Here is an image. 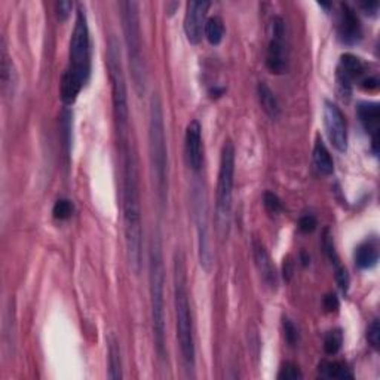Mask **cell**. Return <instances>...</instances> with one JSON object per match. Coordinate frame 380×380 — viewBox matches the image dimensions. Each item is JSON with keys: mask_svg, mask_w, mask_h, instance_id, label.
<instances>
[{"mask_svg": "<svg viewBox=\"0 0 380 380\" xmlns=\"http://www.w3.org/2000/svg\"><path fill=\"white\" fill-rule=\"evenodd\" d=\"M52 214L56 220H67L73 214V204L67 201V199H60V201L55 202Z\"/></svg>", "mask_w": 380, "mask_h": 380, "instance_id": "26", "label": "cell"}, {"mask_svg": "<svg viewBox=\"0 0 380 380\" xmlns=\"http://www.w3.org/2000/svg\"><path fill=\"white\" fill-rule=\"evenodd\" d=\"M187 164L195 173L201 171L204 162V146H202V128L198 120H192L186 128L184 137Z\"/></svg>", "mask_w": 380, "mask_h": 380, "instance_id": "14", "label": "cell"}, {"mask_svg": "<svg viewBox=\"0 0 380 380\" xmlns=\"http://www.w3.org/2000/svg\"><path fill=\"white\" fill-rule=\"evenodd\" d=\"M379 262V246L374 241L361 244L355 251V263L359 269H372Z\"/></svg>", "mask_w": 380, "mask_h": 380, "instance_id": "19", "label": "cell"}, {"mask_svg": "<svg viewBox=\"0 0 380 380\" xmlns=\"http://www.w3.org/2000/svg\"><path fill=\"white\" fill-rule=\"evenodd\" d=\"M359 122L363 123L367 134L372 136L373 151L377 154V136H379V122H380V109L377 103H359L357 109Z\"/></svg>", "mask_w": 380, "mask_h": 380, "instance_id": "17", "label": "cell"}, {"mask_svg": "<svg viewBox=\"0 0 380 380\" xmlns=\"http://www.w3.org/2000/svg\"><path fill=\"white\" fill-rule=\"evenodd\" d=\"M149 151L158 199L160 205L164 207L168 196V149L162 103H160L158 94H154V97L150 100Z\"/></svg>", "mask_w": 380, "mask_h": 380, "instance_id": "3", "label": "cell"}, {"mask_svg": "<svg viewBox=\"0 0 380 380\" xmlns=\"http://www.w3.org/2000/svg\"><path fill=\"white\" fill-rule=\"evenodd\" d=\"M174 302L177 318V339L184 363L189 367L195 364V337L192 312H190L186 264L183 254L177 251L174 255Z\"/></svg>", "mask_w": 380, "mask_h": 380, "instance_id": "5", "label": "cell"}, {"mask_svg": "<svg viewBox=\"0 0 380 380\" xmlns=\"http://www.w3.org/2000/svg\"><path fill=\"white\" fill-rule=\"evenodd\" d=\"M123 150V229H125L127 253L131 269L138 273L142 255L141 202L136 151L129 141L122 142Z\"/></svg>", "mask_w": 380, "mask_h": 380, "instance_id": "1", "label": "cell"}, {"mask_svg": "<svg viewBox=\"0 0 380 380\" xmlns=\"http://www.w3.org/2000/svg\"><path fill=\"white\" fill-rule=\"evenodd\" d=\"M73 9V3L69 2V0H63V2H56L55 3V12H56V18H59V21L65 23L70 18Z\"/></svg>", "mask_w": 380, "mask_h": 380, "instance_id": "30", "label": "cell"}, {"mask_svg": "<svg viewBox=\"0 0 380 380\" xmlns=\"http://www.w3.org/2000/svg\"><path fill=\"white\" fill-rule=\"evenodd\" d=\"M324 125L328 140L340 154H345L348 149V131L344 113L331 101H324Z\"/></svg>", "mask_w": 380, "mask_h": 380, "instance_id": "11", "label": "cell"}, {"mask_svg": "<svg viewBox=\"0 0 380 380\" xmlns=\"http://www.w3.org/2000/svg\"><path fill=\"white\" fill-rule=\"evenodd\" d=\"M324 308H326L328 312L337 310V308H339V300H337V297L335 296V294H327V296L324 297Z\"/></svg>", "mask_w": 380, "mask_h": 380, "instance_id": "34", "label": "cell"}, {"mask_svg": "<svg viewBox=\"0 0 380 380\" xmlns=\"http://www.w3.org/2000/svg\"><path fill=\"white\" fill-rule=\"evenodd\" d=\"M120 18L123 28V39H125L129 69L134 81V89L138 97L146 91V64L142 55L141 43V28L138 17V3L136 2H120Z\"/></svg>", "mask_w": 380, "mask_h": 380, "instance_id": "6", "label": "cell"}, {"mask_svg": "<svg viewBox=\"0 0 380 380\" xmlns=\"http://www.w3.org/2000/svg\"><path fill=\"white\" fill-rule=\"evenodd\" d=\"M284 330H285V339H287L288 344L290 345L296 344L297 339H299V332H297L296 326H294L288 318L284 319Z\"/></svg>", "mask_w": 380, "mask_h": 380, "instance_id": "33", "label": "cell"}, {"mask_svg": "<svg viewBox=\"0 0 380 380\" xmlns=\"http://www.w3.org/2000/svg\"><path fill=\"white\" fill-rule=\"evenodd\" d=\"M367 340H368V344L372 345L373 349H376V350L380 349V324H379V319H374L372 324H370V327L367 330Z\"/></svg>", "mask_w": 380, "mask_h": 380, "instance_id": "29", "label": "cell"}, {"mask_svg": "<svg viewBox=\"0 0 380 380\" xmlns=\"http://www.w3.org/2000/svg\"><path fill=\"white\" fill-rule=\"evenodd\" d=\"M263 205L266 208V211L271 214H278L282 211V202L281 199L272 193V192H266L263 196Z\"/></svg>", "mask_w": 380, "mask_h": 380, "instance_id": "27", "label": "cell"}, {"mask_svg": "<svg viewBox=\"0 0 380 380\" xmlns=\"http://www.w3.org/2000/svg\"><path fill=\"white\" fill-rule=\"evenodd\" d=\"M107 67L112 81V98L113 110L120 141H128V127H129V109H128V92L125 76L122 70L120 48L115 36H112L107 45Z\"/></svg>", "mask_w": 380, "mask_h": 380, "instance_id": "7", "label": "cell"}, {"mask_svg": "<svg viewBox=\"0 0 380 380\" xmlns=\"http://www.w3.org/2000/svg\"><path fill=\"white\" fill-rule=\"evenodd\" d=\"M109 379L118 380L122 379V359H120V348L118 340L110 336L109 337Z\"/></svg>", "mask_w": 380, "mask_h": 380, "instance_id": "23", "label": "cell"}, {"mask_svg": "<svg viewBox=\"0 0 380 380\" xmlns=\"http://www.w3.org/2000/svg\"><path fill=\"white\" fill-rule=\"evenodd\" d=\"M193 217L198 232V250H199V263L202 268L210 272L213 264V251L210 241V227H208V207L205 190L201 184H195L193 187Z\"/></svg>", "mask_w": 380, "mask_h": 380, "instance_id": "9", "label": "cell"}, {"mask_svg": "<svg viewBox=\"0 0 380 380\" xmlns=\"http://www.w3.org/2000/svg\"><path fill=\"white\" fill-rule=\"evenodd\" d=\"M317 226H318V222H317V218L308 214V215H303L300 218V222H299V229L303 232V233H312L313 231L317 229Z\"/></svg>", "mask_w": 380, "mask_h": 380, "instance_id": "32", "label": "cell"}, {"mask_svg": "<svg viewBox=\"0 0 380 380\" xmlns=\"http://www.w3.org/2000/svg\"><path fill=\"white\" fill-rule=\"evenodd\" d=\"M272 39L268 46V54H266V67L273 74H284L287 72L288 56L287 48L284 43L285 36V24L281 17H275L271 24Z\"/></svg>", "mask_w": 380, "mask_h": 380, "instance_id": "10", "label": "cell"}, {"mask_svg": "<svg viewBox=\"0 0 380 380\" xmlns=\"http://www.w3.org/2000/svg\"><path fill=\"white\" fill-rule=\"evenodd\" d=\"M302 377H303V374L300 372V368L293 363H285L278 373L279 380H297Z\"/></svg>", "mask_w": 380, "mask_h": 380, "instance_id": "28", "label": "cell"}, {"mask_svg": "<svg viewBox=\"0 0 380 380\" xmlns=\"http://www.w3.org/2000/svg\"><path fill=\"white\" fill-rule=\"evenodd\" d=\"M0 79H2L5 95H12L17 87V72L11 55L8 52L5 39H2V46H0Z\"/></svg>", "mask_w": 380, "mask_h": 380, "instance_id": "18", "label": "cell"}, {"mask_svg": "<svg viewBox=\"0 0 380 380\" xmlns=\"http://www.w3.org/2000/svg\"><path fill=\"white\" fill-rule=\"evenodd\" d=\"M341 345H344V332H341V330L336 328L327 332L324 339V349L328 355H336Z\"/></svg>", "mask_w": 380, "mask_h": 380, "instance_id": "25", "label": "cell"}, {"mask_svg": "<svg viewBox=\"0 0 380 380\" xmlns=\"http://www.w3.org/2000/svg\"><path fill=\"white\" fill-rule=\"evenodd\" d=\"M361 87H363L366 91H374L379 87V81L377 78H366L361 81Z\"/></svg>", "mask_w": 380, "mask_h": 380, "instance_id": "35", "label": "cell"}, {"mask_svg": "<svg viewBox=\"0 0 380 380\" xmlns=\"http://www.w3.org/2000/svg\"><path fill=\"white\" fill-rule=\"evenodd\" d=\"M366 72V65L358 56L352 54H345L340 56V64L337 69V88L341 100H349L352 94V82L359 79Z\"/></svg>", "mask_w": 380, "mask_h": 380, "instance_id": "12", "label": "cell"}, {"mask_svg": "<svg viewBox=\"0 0 380 380\" xmlns=\"http://www.w3.org/2000/svg\"><path fill=\"white\" fill-rule=\"evenodd\" d=\"M210 2H189L186 6L184 15V33L189 43L198 45L202 39L204 27H205V17L208 9H210Z\"/></svg>", "mask_w": 380, "mask_h": 380, "instance_id": "13", "label": "cell"}, {"mask_svg": "<svg viewBox=\"0 0 380 380\" xmlns=\"http://www.w3.org/2000/svg\"><path fill=\"white\" fill-rule=\"evenodd\" d=\"M91 74V42L88 18L85 8L81 5L76 14L74 28L70 39L69 67L61 79V100L64 104H73L81 94Z\"/></svg>", "mask_w": 380, "mask_h": 380, "instance_id": "2", "label": "cell"}, {"mask_svg": "<svg viewBox=\"0 0 380 380\" xmlns=\"http://www.w3.org/2000/svg\"><path fill=\"white\" fill-rule=\"evenodd\" d=\"M233 182H235V147L232 141L227 140L220 156V168H218V182L215 195V211L217 223L220 233L227 232L232 213V198H233Z\"/></svg>", "mask_w": 380, "mask_h": 380, "instance_id": "8", "label": "cell"}, {"mask_svg": "<svg viewBox=\"0 0 380 380\" xmlns=\"http://www.w3.org/2000/svg\"><path fill=\"white\" fill-rule=\"evenodd\" d=\"M204 34L207 41L210 42L213 46L220 45L223 37H224V24L220 17H211L205 21L204 27Z\"/></svg>", "mask_w": 380, "mask_h": 380, "instance_id": "24", "label": "cell"}, {"mask_svg": "<svg viewBox=\"0 0 380 380\" xmlns=\"http://www.w3.org/2000/svg\"><path fill=\"white\" fill-rule=\"evenodd\" d=\"M253 255H254V262H255V266H257L262 281L268 285L271 290H277L278 287L277 269H275V264L271 259L269 253L266 251L264 245L257 240L253 241Z\"/></svg>", "mask_w": 380, "mask_h": 380, "instance_id": "16", "label": "cell"}, {"mask_svg": "<svg viewBox=\"0 0 380 380\" xmlns=\"http://www.w3.org/2000/svg\"><path fill=\"white\" fill-rule=\"evenodd\" d=\"M313 164L322 176H331L335 173V162H332L328 149L321 140H318L313 147Z\"/></svg>", "mask_w": 380, "mask_h": 380, "instance_id": "20", "label": "cell"}, {"mask_svg": "<svg viewBox=\"0 0 380 380\" xmlns=\"http://www.w3.org/2000/svg\"><path fill=\"white\" fill-rule=\"evenodd\" d=\"M257 95H259L260 106L264 110L266 115L272 119H277L279 116V104H278L277 97H275V94L272 92V89L264 82L259 83Z\"/></svg>", "mask_w": 380, "mask_h": 380, "instance_id": "21", "label": "cell"}, {"mask_svg": "<svg viewBox=\"0 0 380 380\" xmlns=\"http://www.w3.org/2000/svg\"><path fill=\"white\" fill-rule=\"evenodd\" d=\"M361 6H363V9H364V11H366L367 14H372V15H374V14L377 12L379 3H377V2H366V3H363Z\"/></svg>", "mask_w": 380, "mask_h": 380, "instance_id": "36", "label": "cell"}, {"mask_svg": "<svg viewBox=\"0 0 380 380\" xmlns=\"http://www.w3.org/2000/svg\"><path fill=\"white\" fill-rule=\"evenodd\" d=\"M149 281H150V306L151 326H154L155 346L159 358H165V271L162 257V244L159 236L151 237L149 250Z\"/></svg>", "mask_w": 380, "mask_h": 380, "instance_id": "4", "label": "cell"}, {"mask_svg": "<svg viewBox=\"0 0 380 380\" xmlns=\"http://www.w3.org/2000/svg\"><path fill=\"white\" fill-rule=\"evenodd\" d=\"M319 374L324 379H339V380H346V379H354V374L348 368L346 364L339 363V361H324V363L319 364Z\"/></svg>", "mask_w": 380, "mask_h": 380, "instance_id": "22", "label": "cell"}, {"mask_svg": "<svg viewBox=\"0 0 380 380\" xmlns=\"http://www.w3.org/2000/svg\"><path fill=\"white\" fill-rule=\"evenodd\" d=\"M336 281L341 293H346L349 288V275L344 266H336Z\"/></svg>", "mask_w": 380, "mask_h": 380, "instance_id": "31", "label": "cell"}, {"mask_svg": "<svg viewBox=\"0 0 380 380\" xmlns=\"http://www.w3.org/2000/svg\"><path fill=\"white\" fill-rule=\"evenodd\" d=\"M337 30L340 41L348 45L357 43L363 34V28H361L359 18L355 11L349 5L341 3L339 20H337Z\"/></svg>", "mask_w": 380, "mask_h": 380, "instance_id": "15", "label": "cell"}]
</instances>
